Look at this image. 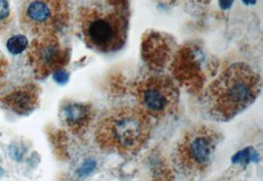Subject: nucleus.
<instances>
[{
  "instance_id": "obj_18",
  "label": "nucleus",
  "mask_w": 263,
  "mask_h": 181,
  "mask_svg": "<svg viewBox=\"0 0 263 181\" xmlns=\"http://www.w3.org/2000/svg\"><path fill=\"white\" fill-rule=\"evenodd\" d=\"M112 8H128L129 0H105Z\"/></svg>"
},
{
  "instance_id": "obj_10",
  "label": "nucleus",
  "mask_w": 263,
  "mask_h": 181,
  "mask_svg": "<svg viewBox=\"0 0 263 181\" xmlns=\"http://www.w3.org/2000/svg\"><path fill=\"white\" fill-rule=\"evenodd\" d=\"M173 46L170 43V37L159 33H152L146 37L144 36V61L150 63L153 68H161L165 66L167 57H171Z\"/></svg>"
},
{
  "instance_id": "obj_20",
  "label": "nucleus",
  "mask_w": 263,
  "mask_h": 181,
  "mask_svg": "<svg viewBox=\"0 0 263 181\" xmlns=\"http://www.w3.org/2000/svg\"><path fill=\"white\" fill-rule=\"evenodd\" d=\"M247 5L248 4H251V5H253V4H255L256 3V0H242Z\"/></svg>"
},
{
  "instance_id": "obj_11",
  "label": "nucleus",
  "mask_w": 263,
  "mask_h": 181,
  "mask_svg": "<svg viewBox=\"0 0 263 181\" xmlns=\"http://www.w3.org/2000/svg\"><path fill=\"white\" fill-rule=\"evenodd\" d=\"M29 42L24 35H16L8 38L6 43V49L11 54H20L28 49Z\"/></svg>"
},
{
  "instance_id": "obj_12",
  "label": "nucleus",
  "mask_w": 263,
  "mask_h": 181,
  "mask_svg": "<svg viewBox=\"0 0 263 181\" xmlns=\"http://www.w3.org/2000/svg\"><path fill=\"white\" fill-rule=\"evenodd\" d=\"M259 156L252 148H247L242 151H239L233 158L232 162L234 164H249L250 162H257Z\"/></svg>"
},
{
  "instance_id": "obj_7",
  "label": "nucleus",
  "mask_w": 263,
  "mask_h": 181,
  "mask_svg": "<svg viewBox=\"0 0 263 181\" xmlns=\"http://www.w3.org/2000/svg\"><path fill=\"white\" fill-rule=\"evenodd\" d=\"M27 58L36 79L44 80L64 69L70 61V50L61 44L58 35L37 36L28 47Z\"/></svg>"
},
{
  "instance_id": "obj_9",
  "label": "nucleus",
  "mask_w": 263,
  "mask_h": 181,
  "mask_svg": "<svg viewBox=\"0 0 263 181\" xmlns=\"http://www.w3.org/2000/svg\"><path fill=\"white\" fill-rule=\"evenodd\" d=\"M41 88L34 83L21 85L0 96V107L18 115H29L40 105Z\"/></svg>"
},
{
  "instance_id": "obj_8",
  "label": "nucleus",
  "mask_w": 263,
  "mask_h": 181,
  "mask_svg": "<svg viewBox=\"0 0 263 181\" xmlns=\"http://www.w3.org/2000/svg\"><path fill=\"white\" fill-rule=\"evenodd\" d=\"M96 109L90 103L65 99L61 103L59 117L72 134L84 137L96 120Z\"/></svg>"
},
{
  "instance_id": "obj_4",
  "label": "nucleus",
  "mask_w": 263,
  "mask_h": 181,
  "mask_svg": "<svg viewBox=\"0 0 263 181\" xmlns=\"http://www.w3.org/2000/svg\"><path fill=\"white\" fill-rule=\"evenodd\" d=\"M221 141L222 134L213 126L190 128L182 134L173 152L175 168L189 178L202 176L210 169Z\"/></svg>"
},
{
  "instance_id": "obj_13",
  "label": "nucleus",
  "mask_w": 263,
  "mask_h": 181,
  "mask_svg": "<svg viewBox=\"0 0 263 181\" xmlns=\"http://www.w3.org/2000/svg\"><path fill=\"white\" fill-rule=\"evenodd\" d=\"M11 21V10L9 0H0V32L9 27Z\"/></svg>"
},
{
  "instance_id": "obj_5",
  "label": "nucleus",
  "mask_w": 263,
  "mask_h": 181,
  "mask_svg": "<svg viewBox=\"0 0 263 181\" xmlns=\"http://www.w3.org/2000/svg\"><path fill=\"white\" fill-rule=\"evenodd\" d=\"M72 0H21L19 22L31 36L58 35L71 18Z\"/></svg>"
},
{
  "instance_id": "obj_14",
  "label": "nucleus",
  "mask_w": 263,
  "mask_h": 181,
  "mask_svg": "<svg viewBox=\"0 0 263 181\" xmlns=\"http://www.w3.org/2000/svg\"><path fill=\"white\" fill-rule=\"evenodd\" d=\"M9 67V62L4 56V54L0 51V89L4 84V80L6 77V73Z\"/></svg>"
},
{
  "instance_id": "obj_16",
  "label": "nucleus",
  "mask_w": 263,
  "mask_h": 181,
  "mask_svg": "<svg viewBox=\"0 0 263 181\" xmlns=\"http://www.w3.org/2000/svg\"><path fill=\"white\" fill-rule=\"evenodd\" d=\"M53 79L59 84H65L69 79V74L68 72H66L64 69H61V70L53 73Z\"/></svg>"
},
{
  "instance_id": "obj_17",
  "label": "nucleus",
  "mask_w": 263,
  "mask_h": 181,
  "mask_svg": "<svg viewBox=\"0 0 263 181\" xmlns=\"http://www.w3.org/2000/svg\"><path fill=\"white\" fill-rule=\"evenodd\" d=\"M10 155L12 157L13 159L17 160V162H21L22 160V157H23V149L20 148V146L12 145L10 147Z\"/></svg>"
},
{
  "instance_id": "obj_6",
  "label": "nucleus",
  "mask_w": 263,
  "mask_h": 181,
  "mask_svg": "<svg viewBox=\"0 0 263 181\" xmlns=\"http://www.w3.org/2000/svg\"><path fill=\"white\" fill-rule=\"evenodd\" d=\"M132 93L137 108L152 120L173 115L179 107V87L174 79L166 75L145 77L133 84Z\"/></svg>"
},
{
  "instance_id": "obj_21",
  "label": "nucleus",
  "mask_w": 263,
  "mask_h": 181,
  "mask_svg": "<svg viewBox=\"0 0 263 181\" xmlns=\"http://www.w3.org/2000/svg\"><path fill=\"white\" fill-rule=\"evenodd\" d=\"M5 174V171H4V169H2L1 167H0V178L3 176Z\"/></svg>"
},
{
  "instance_id": "obj_15",
  "label": "nucleus",
  "mask_w": 263,
  "mask_h": 181,
  "mask_svg": "<svg viewBox=\"0 0 263 181\" xmlns=\"http://www.w3.org/2000/svg\"><path fill=\"white\" fill-rule=\"evenodd\" d=\"M95 168H96V163L94 160H87L78 170V174L79 176H86L91 171H93Z\"/></svg>"
},
{
  "instance_id": "obj_3",
  "label": "nucleus",
  "mask_w": 263,
  "mask_h": 181,
  "mask_svg": "<svg viewBox=\"0 0 263 181\" xmlns=\"http://www.w3.org/2000/svg\"><path fill=\"white\" fill-rule=\"evenodd\" d=\"M128 21V8L104 10L90 6L78 11V24L85 44L101 53H111L123 48Z\"/></svg>"
},
{
  "instance_id": "obj_2",
  "label": "nucleus",
  "mask_w": 263,
  "mask_h": 181,
  "mask_svg": "<svg viewBox=\"0 0 263 181\" xmlns=\"http://www.w3.org/2000/svg\"><path fill=\"white\" fill-rule=\"evenodd\" d=\"M153 120L137 107L114 109L97 123L94 133L98 146L108 153L132 156L150 139Z\"/></svg>"
},
{
  "instance_id": "obj_1",
  "label": "nucleus",
  "mask_w": 263,
  "mask_h": 181,
  "mask_svg": "<svg viewBox=\"0 0 263 181\" xmlns=\"http://www.w3.org/2000/svg\"><path fill=\"white\" fill-rule=\"evenodd\" d=\"M260 90V75L249 64L237 62L228 66L206 88L205 107L213 119L230 120L252 105Z\"/></svg>"
},
{
  "instance_id": "obj_19",
  "label": "nucleus",
  "mask_w": 263,
  "mask_h": 181,
  "mask_svg": "<svg viewBox=\"0 0 263 181\" xmlns=\"http://www.w3.org/2000/svg\"><path fill=\"white\" fill-rule=\"evenodd\" d=\"M233 2H234V0H219L220 7H221L222 9H224V10L229 9V8L232 6Z\"/></svg>"
}]
</instances>
